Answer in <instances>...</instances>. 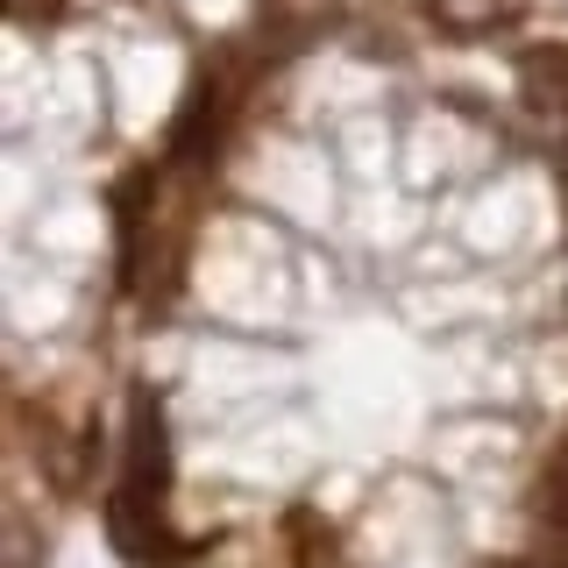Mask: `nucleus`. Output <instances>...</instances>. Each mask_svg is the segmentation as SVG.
<instances>
[{
	"label": "nucleus",
	"instance_id": "nucleus-1",
	"mask_svg": "<svg viewBox=\"0 0 568 568\" xmlns=\"http://www.w3.org/2000/svg\"><path fill=\"white\" fill-rule=\"evenodd\" d=\"M106 547L129 555L135 568L178 555L171 540V426L156 390L142 384L129 398V440H121V476L106 497Z\"/></svg>",
	"mask_w": 568,
	"mask_h": 568
},
{
	"label": "nucleus",
	"instance_id": "nucleus-2",
	"mask_svg": "<svg viewBox=\"0 0 568 568\" xmlns=\"http://www.w3.org/2000/svg\"><path fill=\"white\" fill-rule=\"evenodd\" d=\"M519 93L526 114L555 142H568V43H532L519 58Z\"/></svg>",
	"mask_w": 568,
	"mask_h": 568
},
{
	"label": "nucleus",
	"instance_id": "nucleus-3",
	"mask_svg": "<svg viewBox=\"0 0 568 568\" xmlns=\"http://www.w3.org/2000/svg\"><path fill=\"white\" fill-rule=\"evenodd\" d=\"M540 519L547 532L561 540V555H568V440L555 448V462H547V484H540Z\"/></svg>",
	"mask_w": 568,
	"mask_h": 568
},
{
	"label": "nucleus",
	"instance_id": "nucleus-4",
	"mask_svg": "<svg viewBox=\"0 0 568 568\" xmlns=\"http://www.w3.org/2000/svg\"><path fill=\"white\" fill-rule=\"evenodd\" d=\"M8 568H36V540L22 519H8Z\"/></svg>",
	"mask_w": 568,
	"mask_h": 568
},
{
	"label": "nucleus",
	"instance_id": "nucleus-5",
	"mask_svg": "<svg viewBox=\"0 0 568 568\" xmlns=\"http://www.w3.org/2000/svg\"><path fill=\"white\" fill-rule=\"evenodd\" d=\"M555 178H561V221H568V142H561V156H555Z\"/></svg>",
	"mask_w": 568,
	"mask_h": 568
},
{
	"label": "nucleus",
	"instance_id": "nucleus-6",
	"mask_svg": "<svg viewBox=\"0 0 568 568\" xmlns=\"http://www.w3.org/2000/svg\"><path fill=\"white\" fill-rule=\"evenodd\" d=\"M519 568H561V561H519Z\"/></svg>",
	"mask_w": 568,
	"mask_h": 568
}]
</instances>
